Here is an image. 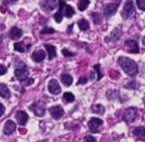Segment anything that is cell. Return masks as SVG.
<instances>
[{"instance_id":"36","label":"cell","mask_w":145,"mask_h":142,"mask_svg":"<svg viewBox=\"0 0 145 142\" xmlns=\"http://www.w3.org/2000/svg\"><path fill=\"white\" fill-rule=\"evenodd\" d=\"M88 82V78L86 77V76H82L80 78L79 82H78V85H80V84H86Z\"/></svg>"},{"instance_id":"1","label":"cell","mask_w":145,"mask_h":142,"mask_svg":"<svg viewBox=\"0 0 145 142\" xmlns=\"http://www.w3.org/2000/svg\"><path fill=\"white\" fill-rule=\"evenodd\" d=\"M118 63L123 68L124 72L131 77H134L138 73V67L137 64L131 58L125 57H120L118 59Z\"/></svg>"},{"instance_id":"24","label":"cell","mask_w":145,"mask_h":142,"mask_svg":"<svg viewBox=\"0 0 145 142\" xmlns=\"http://www.w3.org/2000/svg\"><path fill=\"white\" fill-rule=\"evenodd\" d=\"M75 11L74 10V8H72L71 5H66V8H65V16L67 18H71L72 17V16L74 15Z\"/></svg>"},{"instance_id":"34","label":"cell","mask_w":145,"mask_h":142,"mask_svg":"<svg viewBox=\"0 0 145 142\" xmlns=\"http://www.w3.org/2000/svg\"><path fill=\"white\" fill-rule=\"evenodd\" d=\"M6 73H7V68L3 64H0V76H3Z\"/></svg>"},{"instance_id":"13","label":"cell","mask_w":145,"mask_h":142,"mask_svg":"<svg viewBox=\"0 0 145 142\" xmlns=\"http://www.w3.org/2000/svg\"><path fill=\"white\" fill-rule=\"evenodd\" d=\"M45 52L43 50H39V51H35L33 54H32V59L36 62H40L44 60L45 58Z\"/></svg>"},{"instance_id":"5","label":"cell","mask_w":145,"mask_h":142,"mask_svg":"<svg viewBox=\"0 0 145 142\" xmlns=\"http://www.w3.org/2000/svg\"><path fill=\"white\" fill-rule=\"evenodd\" d=\"M134 11V5L131 1H127L125 2V5H124V8L121 11V16L124 18V19H128L131 14L133 13Z\"/></svg>"},{"instance_id":"15","label":"cell","mask_w":145,"mask_h":142,"mask_svg":"<svg viewBox=\"0 0 145 142\" xmlns=\"http://www.w3.org/2000/svg\"><path fill=\"white\" fill-rule=\"evenodd\" d=\"M0 97L3 99H10L11 97V92L8 86L4 83H0Z\"/></svg>"},{"instance_id":"35","label":"cell","mask_w":145,"mask_h":142,"mask_svg":"<svg viewBox=\"0 0 145 142\" xmlns=\"http://www.w3.org/2000/svg\"><path fill=\"white\" fill-rule=\"evenodd\" d=\"M85 142H97V139L91 135H87L85 137Z\"/></svg>"},{"instance_id":"31","label":"cell","mask_w":145,"mask_h":142,"mask_svg":"<svg viewBox=\"0 0 145 142\" xmlns=\"http://www.w3.org/2000/svg\"><path fill=\"white\" fill-rule=\"evenodd\" d=\"M94 68H95V70L97 72V80L99 81V80H101L102 79V77L103 76V73H101V70H100V64H97V65H94Z\"/></svg>"},{"instance_id":"28","label":"cell","mask_w":145,"mask_h":142,"mask_svg":"<svg viewBox=\"0 0 145 142\" xmlns=\"http://www.w3.org/2000/svg\"><path fill=\"white\" fill-rule=\"evenodd\" d=\"M92 18H93V21H94V23L95 24H100L101 23V21H102V18H101V16L99 13H92Z\"/></svg>"},{"instance_id":"37","label":"cell","mask_w":145,"mask_h":142,"mask_svg":"<svg viewBox=\"0 0 145 142\" xmlns=\"http://www.w3.org/2000/svg\"><path fill=\"white\" fill-rule=\"evenodd\" d=\"M5 106L3 105V104L0 103V116H1L5 113Z\"/></svg>"},{"instance_id":"25","label":"cell","mask_w":145,"mask_h":142,"mask_svg":"<svg viewBox=\"0 0 145 142\" xmlns=\"http://www.w3.org/2000/svg\"><path fill=\"white\" fill-rule=\"evenodd\" d=\"M90 5V1L88 0H85V1H80L78 3V8L80 11H84L86 10V8L88 7V5Z\"/></svg>"},{"instance_id":"26","label":"cell","mask_w":145,"mask_h":142,"mask_svg":"<svg viewBox=\"0 0 145 142\" xmlns=\"http://www.w3.org/2000/svg\"><path fill=\"white\" fill-rule=\"evenodd\" d=\"M63 99H65V101H67V103H71V102H74L75 98H74V95L72 94V93H65L63 94Z\"/></svg>"},{"instance_id":"12","label":"cell","mask_w":145,"mask_h":142,"mask_svg":"<svg viewBox=\"0 0 145 142\" xmlns=\"http://www.w3.org/2000/svg\"><path fill=\"white\" fill-rule=\"evenodd\" d=\"M16 118L19 124L21 125H25L26 122L28 120V115L27 112L23 111V110H18L16 113Z\"/></svg>"},{"instance_id":"23","label":"cell","mask_w":145,"mask_h":142,"mask_svg":"<svg viewBox=\"0 0 145 142\" xmlns=\"http://www.w3.org/2000/svg\"><path fill=\"white\" fill-rule=\"evenodd\" d=\"M133 134L135 136L145 137V127H138L133 129Z\"/></svg>"},{"instance_id":"22","label":"cell","mask_w":145,"mask_h":142,"mask_svg":"<svg viewBox=\"0 0 145 142\" xmlns=\"http://www.w3.org/2000/svg\"><path fill=\"white\" fill-rule=\"evenodd\" d=\"M78 26L81 31H86L90 28V24L86 19H80L78 22Z\"/></svg>"},{"instance_id":"21","label":"cell","mask_w":145,"mask_h":142,"mask_svg":"<svg viewBox=\"0 0 145 142\" xmlns=\"http://www.w3.org/2000/svg\"><path fill=\"white\" fill-rule=\"evenodd\" d=\"M120 35H121V30L120 28H115L114 30L109 35V39L111 41H115V40L120 39Z\"/></svg>"},{"instance_id":"27","label":"cell","mask_w":145,"mask_h":142,"mask_svg":"<svg viewBox=\"0 0 145 142\" xmlns=\"http://www.w3.org/2000/svg\"><path fill=\"white\" fill-rule=\"evenodd\" d=\"M14 49H15V51H16L18 52H22V53L25 52V48L22 45V43H21V42L15 43L14 44Z\"/></svg>"},{"instance_id":"10","label":"cell","mask_w":145,"mask_h":142,"mask_svg":"<svg viewBox=\"0 0 145 142\" xmlns=\"http://www.w3.org/2000/svg\"><path fill=\"white\" fill-rule=\"evenodd\" d=\"M16 123L13 121H11V120H8L5 122V124L4 133L6 135H10V134H12L16 131Z\"/></svg>"},{"instance_id":"19","label":"cell","mask_w":145,"mask_h":142,"mask_svg":"<svg viewBox=\"0 0 145 142\" xmlns=\"http://www.w3.org/2000/svg\"><path fill=\"white\" fill-rule=\"evenodd\" d=\"M61 81L66 87H70L72 83V77L68 74H62L61 76Z\"/></svg>"},{"instance_id":"2","label":"cell","mask_w":145,"mask_h":142,"mask_svg":"<svg viewBox=\"0 0 145 142\" xmlns=\"http://www.w3.org/2000/svg\"><path fill=\"white\" fill-rule=\"evenodd\" d=\"M29 109L37 116H43L45 114L46 106L45 104L42 101H36L32 105L29 106Z\"/></svg>"},{"instance_id":"38","label":"cell","mask_w":145,"mask_h":142,"mask_svg":"<svg viewBox=\"0 0 145 142\" xmlns=\"http://www.w3.org/2000/svg\"><path fill=\"white\" fill-rule=\"evenodd\" d=\"M142 44H143V45L145 46V36L142 38Z\"/></svg>"},{"instance_id":"30","label":"cell","mask_w":145,"mask_h":142,"mask_svg":"<svg viewBox=\"0 0 145 142\" xmlns=\"http://www.w3.org/2000/svg\"><path fill=\"white\" fill-rule=\"evenodd\" d=\"M61 53H62V55H63L64 57H74V56H75V54H74V52L69 51H68L67 49H66V48H63V49H62Z\"/></svg>"},{"instance_id":"4","label":"cell","mask_w":145,"mask_h":142,"mask_svg":"<svg viewBox=\"0 0 145 142\" xmlns=\"http://www.w3.org/2000/svg\"><path fill=\"white\" fill-rule=\"evenodd\" d=\"M28 75H29V71L27 69L26 65L23 66V67H18L15 70V76L21 82L25 81L26 79H27L28 78Z\"/></svg>"},{"instance_id":"33","label":"cell","mask_w":145,"mask_h":142,"mask_svg":"<svg viewBox=\"0 0 145 142\" xmlns=\"http://www.w3.org/2000/svg\"><path fill=\"white\" fill-rule=\"evenodd\" d=\"M40 33L42 34H54L55 33V30L52 28H43L41 30Z\"/></svg>"},{"instance_id":"17","label":"cell","mask_w":145,"mask_h":142,"mask_svg":"<svg viewBox=\"0 0 145 142\" xmlns=\"http://www.w3.org/2000/svg\"><path fill=\"white\" fill-rule=\"evenodd\" d=\"M44 48L46 49L48 52L49 60H52L56 57V48L54 45H44Z\"/></svg>"},{"instance_id":"3","label":"cell","mask_w":145,"mask_h":142,"mask_svg":"<svg viewBox=\"0 0 145 142\" xmlns=\"http://www.w3.org/2000/svg\"><path fill=\"white\" fill-rule=\"evenodd\" d=\"M137 116V109L135 107H130L125 110L123 114V120L126 123L133 122Z\"/></svg>"},{"instance_id":"18","label":"cell","mask_w":145,"mask_h":142,"mask_svg":"<svg viewBox=\"0 0 145 142\" xmlns=\"http://www.w3.org/2000/svg\"><path fill=\"white\" fill-rule=\"evenodd\" d=\"M56 5H57V3L56 1H44L41 3V6L43 7V9L47 11H53L56 7Z\"/></svg>"},{"instance_id":"16","label":"cell","mask_w":145,"mask_h":142,"mask_svg":"<svg viewBox=\"0 0 145 142\" xmlns=\"http://www.w3.org/2000/svg\"><path fill=\"white\" fill-rule=\"evenodd\" d=\"M125 44V45H127L131 48L130 52H131V53H138L139 52V46H138V44L136 40L127 39Z\"/></svg>"},{"instance_id":"20","label":"cell","mask_w":145,"mask_h":142,"mask_svg":"<svg viewBox=\"0 0 145 142\" xmlns=\"http://www.w3.org/2000/svg\"><path fill=\"white\" fill-rule=\"evenodd\" d=\"M91 111L95 114H98V115H103L105 112V108L102 105H94L91 107Z\"/></svg>"},{"instance_id":"29","label":"cell","mask_w":145,"mask_h":142,"mask_svg":"<svg viewBox=\"0 0 145 142\" xmlns=\"http://www.w3.org/2000/svg\"><path fill=\"white\" fill-rule=\"evenodd\" d=\"M33 82H34V79H33V78H27V79H26L25 81L22 82L21 83H22V85L23 87H28V86L32 85Z\"/></svg>"},{"instance_id":"39","label":"cell","mask_w":145,"mask_h":142,"mask_svg":"<svg viewBox=\"0 0 145 142\" xmlns=\"http://www.w3.org/2000/svg\"><path fill=\"white\" fill-rule=\"evenodd\" d=\"M2 43H3V39H2V37H0V45H2Z\"/></svg>"},{"instance_id":"7","label":"cell","mask_w":145,"mask_h":142,"mask_svg":"<svg viewBox=\"0 0 145 142\" xmlns=\"http://www.w3.org/2000/svg\"><path fill=\"white\" fill-rule=\"evenodd\" d=\"M48 90L53 95H58L61 92V87H60L58 82L55 79H52L49 82Z\"/></svg>"},{"instance_id":"14","label":"cell","mask_w":145,"mask_h":142,"mask_svg":"<svg viewBox=\"0 0 145 142\" xmlns=\"http://www.w3.org/2000/svg\"><path fill=\"white\" fill-rule=\"evenodd\" d=\"M22 36V29L16 28V27H13L10 31V38L12 40H17L19 39H21Z\"/></svg>"},{"instance_id":"32","label":"cell","mask_w":145,"mask_h":142,"mask_svg":"<svg viewBox=\"0 0 145 142\" xmlns=\"http://www.w3.org/2000/svg\"><path fill=\"white\" fill-rule=\"evenodd\" d=\"M137 5L141 11H145V0H137Z\"/></svg>"},{"instance_id":"6","label":"cell","mask_w":145,"mask_h":142,"mask_svg":"<svg viewBox=\"0 0 145 142\" xmlns=\"http://www.w3.org/2000/svg\"><path fill=\"white\" fill-rule=\"evenodd\" d=\"M103 124V121L100 118L93 117L88 122V127L92 133H97L99 128Z\"/></svg>"},{"instance_id":"8","label":"cell","mask_w":145,"mask_h":142,"mask_svg":"<svg viewBox=\"0 0 145 142\" xmlns=\"http://www.w3.org/2000/svg\"><path fill=\"white\" fill-rule=\"evenodd\" d=\"M50 113L51 115V116L56 119L58 120L60 119L63 115H64V110L62 109V107L61 105H56V106H52L49 109Z\"/></svg>"},{"instance_id":"11","label":"cell","mask_w":145,"mask_h":142,"mask_svg":"<svg viewBox=\"0 0 145 142\" xmlns=\"http://www.w3.org/2000/svg\"><path fill=\"white\" fill-rule=\"evenodd\" d=\"M66 3L64 1H59L58 2V7H59V10L54 15V19L56 20V22L57 23H60L63 18V16H62V11L64 10V7H66Z\"/></svg>"},{"instance_id":"9","label":"cell","mask_w":145,"mask_h":142,"mask_svg":"<svg viewBox=\"0 0 145 142\" xmlns=\"http://www.w3.org/2000/svg\"><path fill=\"white\" fill-rule=\"evenodd\" d=\"M119 4H114V3H110L108 4L105 7H104V15L105 16H111L113 15H114L117 11Z\"/></svg>"}]
</instances>
